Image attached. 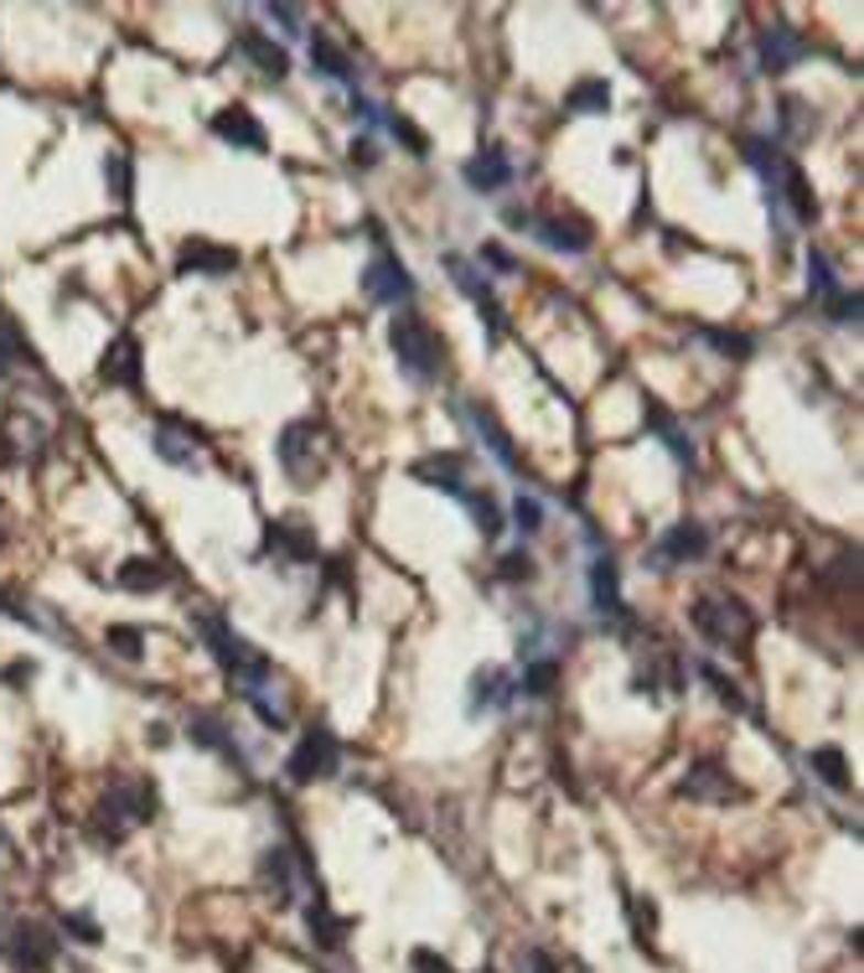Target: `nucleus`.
<instances>
[{"instance_id": "nucleus-22", "label": "nucleus", "mask_w": 864, "mask_h": 973, "mask_svg": "<svg viewBox=\"0 0 864 973\" xmlns=\"http://www.w3.org/2000/svg\"><path fill=\"white\" fill-rule=\"evenodd\" d=\"M683 798H741V787L730 782L714 761H699V767L683 777Z\"/></svg>"}, {"instance_id": "nucleus-47", "label": "nucleus", "mask_w": 864, "mask_h": 973, "mask_svg": "<svg viewBox=\"0 0 864 973\" xmlns=\"http://www.w3.org/2000/svg\"><path fill=\"white\" fill-rule=\"evenodd\" d=\"M353 161H357V166H374V161H378V151H374V136L353 140Z\"/></svg>"}, {"instance_id": "nucleus-30", "label": "nucleus", "mask_w": 864, "mask_h": 973, "mask_svg": "<svg viewBox=\"0 0 864 973\" xmlns=\"http://www.w3.org/2000/svg\"><path fill=\"white\" fill-rule=\"evenodd\" d=\"M259 875H264V886H270V896H280V901H290V850H264V860H259Z\"/></svg>"}, {"instance_id": "nucleus-18", "label": "nucleus", "mask_w": 864, "mask_h": 973, "mask_svg": "<svg viewBox=\"0 0 864 973\" xmlns=\"http://www.w3.org/2000/svg\"><path fill=\"white\" fill-rule=\"evenodd\" d=\"M238 52L255 63L264 78H285L290 73V52L285 47H274L270 36H259V32H238Z\"/></svg>"}, {"instance_id": "nucleus-19", "label": "nucleus", "mask_w": 864, "mask_h": 973, "mask_svg": "<svg viewBox=\"0 0 864 973\" xmlns=\"http://www.w3.org/2000/svg\"><path fill=\"white\" fill-rule=\"evenodd\" d=\"M155 441V456L171 466H192V451H197V430L176 425V420H161V430L151 435Z\"/></svg>"}, {"instance_id": "nucleus-35", "label": "nucleus", "mask_w": 864, "mask_h": 973, "mask_svg": "<svg viewBox=\"0 0 864 973\" xmlns=\"http://www.w3.org/2000/svg\"><path fill=\"white\" fill-rule=\"evenodd\" d=\"M140 627H109V633H104V642H109V652H119V658H125V663H140Z\"/></svg>"}, {"instance_id": "nucleus-5", "label": "nucleus", "mask_w": 864, "mask_h": 973, "mask_svg": "<svg viewBox=\"0 0 864 973\" xmlns=\"http://www.w3.org/2000/svg\"><path fill=\"white\" fill-rule=\"evenodd\" d=\"M316 435H322V430L311 425V420H295V425H285L280 445H274V456H280V466H285V477L295 482V487H311V482L322 477V462H316Z\"/></svg>"}, {"instance_id": "nucleus-28", "label": "nucleus", "mask_w": 864, "mask_h": 973, "mask_svg": "<svg viewBox=\"0 0 864 973\" xmlns=\"http://www.w3.org/2000/svg\"><path fill=\"white\" fill-rule=\"evenodd\" d=\"M808 767H813L833 792H849V761H844L839 746H818V752H808Z\"/></svg>"}, {"instance_id": "nucleus-38", "label": "nucleus", "mask_w": 864, "mask_h": 973, "mask_svg": "<svg viewBox=\"0 0 864 973\" xmlns=\"http://www.w3.org/2000/svg\"><path fill=\"white\" fill-rule=\"evenodd\" d=\"M104 176H109V192H115L119 203H130V161H125V155H109V161H104Z\"/></svg>"}, {"instance_id": "nucleus-4", "label": "nucleus", "mask_w": 864, "mask_h": 973, "mask_svg": "<svg viewBox=\"0 0 864 973\" xmlns=\"http://www.w3.org/2000/svg\"><path fill=\"white\" fill-rule=\"evenodd\" d=\"M337 767H342V740L332 725H305V735L295 740V752L285 756V777L295 787L322 782V777H332Z\"/></svg>"}, {"instance_id": "nucleus-16", "label": "nucleus", "mask_w": 864, "mask_h": 973, "mask_svg": "<svg viewBox=\"0 0 864 973\" xmlns=\"http://www.w3.org/2000/svg\"><path fill=\"white\" fill-rule=\"evenodd\" d=\"M591 606L606 616V621H622V570H616L611 554H601V560L591 564Z\"/></svg>"}, {"instance_id": "nucleus-51", "label": "nucleus", "mask_w": 864, "mask_h": 973, "mask_svg": "<svg viewBox=\"0 0 864 973\" xmlns=\"http://www.w3.org/2000/svg\"><path fill=\"white\" fill-rule=\"evenodd\" d=\"M482 973H497V969H482Z\"/></svg>"}, {"instance_id": "nucleus-41", "label": "nucleus", "mask_w": 864, "mask_h": 973, "mask_svg": "<svg viewBox=\"0 0 864 973\" xmlns=\"http://www.w3.org/2000/svg\"><path fill=\"white\" fill-rule=\"evenodd\" d=\"M384 125H389L393 136L404 140V151H414V155H424V151H430V140H424V136H420V130H414V125H409V120H399V115H389V120H384Z\"/></svg>"}, {"instance_id": "nucleus-37", "label": "nucleus", "mask_w": 864, "mask_h": 973, "mask_svg": "<svg viewBox=\"0 0 864 973\" xmlns=\"http://www.w3.org/2000/svg\"><path fill=\"white\" fill-rule=\"evenodd\" d=\"M699 673H704V679H710V689L714 694H720V704H730V710H746V694H741V689H735V683L725 679V673H720V668H699Z\"/></svg>"}, {"instance_id": "nucleus-10", "label": "nucleus", "mask_w": 864, "mask_h": 973, "mask_svg": "<svg viewBox=\"0 0 864 973\" xmlns=\"http://www.w3.org/2000/svg\"><path fill=\"white\" fill-rule=\"evenodd\" d=\"M176 270H182V274H207V280H223V274L238 270V255L228 249V244L192 239V244H182V255H176Z\"/></svg>"}, {"instance_id": "nucleus-44", "label": "nucleus", "mask_w": 864, "mask_h": 973, "mask_svg": "<svg viewBox=\"0 0 864 973\" xmlns=\"http://www.w3.org/2000/svg\"><path fill=\"white\" fill-rule=\"evenodd\" d=\"M63 932L78 938V942H99V927L88 922V917H63Z\"/></svg>"}, {"instance_id": "nucleus-17", "label": "nucleus", "mask_w": 864, "mask_h": 973, "mask_svg": "<svg viewBox=\"0 0 864 973\" xmlns=\"http://www.w3.org/2000/svg\"><path fill=\"white\" fill-rule=\"evenodd\" d=\"M99 378H104V383H125V389H136V383H140V342L136 337L109 342V353L99 358Z\"/></svg>"}, {"instance_id": "nucleus-31", "label": "nucleus", "mask_w": 864, "mask_h": 973, "mask_svg": "<svg viewBox=\"0 0 864 973\" xmlns=\"http://www.w3.org/2000/svg\"><path fill=\"white\" fill-rule=\"evenodd\" d=\"M808 291L818 295V301H823V306H833V301H839V274H833V264L823 255H808Z\"/></svg>"}, {"instance_id": "nucleus-36", "label": "nucleus", "mask_w": 864, "mask_h": 973, "mask_svg": "<svg viewBox=\"0 0 864 973\" xmlns=\"http://www.w3.org/2000/svg\"><path fill=\"white\" fill-rule=\"evenodd\" d=\"M305 922H311V938L322 942V948H337V942H342V922H337V917H326L322 901L305 911Z\"/></svg>"}, {"instance_id": "nucleus-12", "label": "nucleus", "mask_w": 864, "mask_h": 973, "mask_svg": "<svg viewBox=\"0 0 864 973\" xmlns=\"http://www.w3.org/2000/svg\"><path fill=\"white\" fill-rule=\"evenodd\" d=\"M409 477H420L424 487H441V493H451V497L472 493V487H466V456H456V451H441V456L414 462L409 466Z\"/></svg>"}, {"instance_id": "nucleus-32", "label": "nucleus", "mask_w": 864, "mask_h": 973, "mask_svg": "<svg viewBox=\"0 0 864 973\" xmlns=\"http://www.w3.org/2000/svg\"><path fill=\"white\" fill-rule=\"evenodd\" d=\"M554 679H560V663H554V658H533V663L523 668V683H518V689H523L528 700H543V694L554 689Z\"/></svg>"}, {"instance_id": "nucleus-25", "label": "nucleus", "mask_w": 864, "mask_h": 973, "mask_svg": "<svg viewBox=\"0 0 864 973\" xmlns=\"http://www.w3.org/2000/svg\"><path fill=\"white\" fill-rule=\"evenodd\" d=\"M564 109H570V115H606L611 109V84L606 78H580V84L564 94Z\"/></svg>"}, {"instance_id": "nucleus-1", "label": "nucleus", "mask_w": 864, "mask_h": 973, "mask_svg": "<svg viewBox=\"0 0 864 973\" xmlns=\"http://www.w3.org/2000/svg\"><path fill=\"white\" fill-rule=\"evenodd\" d=\"M389 347H393V363L409 383H435L445 368V342L435 337V326L424 322L420 311H393L389 322Z\"/></svg>"}, {"instance_id": "nucleus-42", "label": "nucleus", "mask_w": 864, "mask_h": 973, "mask_svg": "<svg viewBox=\"0 0 864 973\" xmlns=\"http://www.w3.org/2000/svg\"><path fill=\"white\" fill-rule=\"evenodd\" d=\"M409 969H414V973H451V963H445V958H435L430 948H414V953H409Z\"/></svg>"}, {"instance_id": "nucleus-14", "label": "nucleus", "mask_w": 864, "mask_h": 973, "mask_svg": "<svg viewBox=\"0 0 864 973\" xmlns=\"http://www.w3.org/2000/svg\"><path fill=\"white\" fill-rule=\"evenodd\" d=\"M461 176H466L472 192H503V187H512V161H508V151L487 145L482 155H472V161L461 166Z\"/></svg>"}, {"instance_id": "nucleus-50", "label": "nucleus", "mask_w": 864, "mask_h": 973, "mask_svg": "<svg viewBox=\"0 0 864 973\" xmlns=\"http://www.w3.org/2000/svg\"><path fill=\"white\" fill-rule=\"evenodd\" d=\"M32 673H36V663H11V668H6L11 689H21V679H32Z\"/></svg>"}, {"instance_id": "nucleus-11", "label": "nucleus", "mask_w": 864, "mask_h": 973, "mask_svg": "<svg viewBox=\"0 0 864 973\" xmlns=\"http://www.w3.org/2000/svg\"><path fill=\"white\" fill-rule=\"evenodd\" d=\"M213 136L228 140V145H238V151H270L264 125H259L244 104H228V109H218V115H213Z\"/></svg>"}, {"instance_id": "nucleus-7", "label": "nucleus", "mask_w": 864, "mask_h": 973, "mask_svg": "<svg viewBox=\"0 0 864 973\" xmlns=\"http://www.w3.org/2000/svg\"><path fill=\"white\" fill-rule=\"evenodd\" d=\"M264 549L285 564H316V533H311V523H305L301 512L274 518L270 529H264Z\"/></svg>"}, {"instance_id": "nucleus-21", "label": "nucleus", "mask_w": 864, "mask_h": 973, "mask_svg": "<svg viewBox=\"0 0 864 973\" xmlns=\"http://www.w3.org/2000/svg\"><path fill=\"white\" fill-rule=\"evenodd\" d=\"M187 735H192V746H203V752H223L228 761H244V752L234 746V735H228V725L218 715H192Z\"/></svg>"}, {"instance_id": "nucleus-2", "label": "nucleus", "mask_w": 864, "mask_h": 973, "mask_svg": "<svg viewBox=\"0 0 864 973\" xmlns=\"http://www.w3.org/2000/svg\"><path fill=\"white\" fill-rule=\"evenodd\" d=\"M203 637H207V652L218 658L223 673H228L249 700H259V689H264V679H270V658L249 648V642H244L228 621H218V616H203Z\"/></svg>"}, {"instance_id": "nucleus-9", "label": "nucleus", "mask_w": 864, "mask_h": 973, "mask_svg": "<svg viewBox=\"0 0 864 973\" xmlns=\"http://www.w3.org/2000/svg\"><path fill=\"white\" fill-rule=\"evenodd\" d=\"M710 554V529L704 523H673L652 544V570H673V564H694Z\"/></svg>"}, {"instance_id": "nucleus-29", "label": "nucleus", "mask_w": 864, "mask_h": 973, "mask_svg": "<svg viewBox=\"0 0 864 973\" xmlns=\"http://www.w3.org/2000/svg\"><path fill=\"white\" fill-rule=\"evenodd\" d=\"M119 585H125V591H155V585H166V564L125 560V564H119Z\"/></svg>"}, {"instance_id": "nucleus-26", "label": "nucleus", "mask_w": 864, "mask_h": 973, "mask_svg": "<svg viewBox=\"0 0 864 973\" xmlns=\"http://www.w3.org/2000/svg\"><path fill=\"white\" fill-rule=\"evenodd\" d=\"M647 420H652V430H658V441L668 445V451H673L678 462H683V466H694V445L683 441V430H678V420H673V414H668V410H662L658 399H647Z\"/></svg>"}, {"instance_id": "nucleus-24", "label": "nucleus", "mask_w": 864, "mask_h": 973, "mask_svg": "<svg viewBox=\"0 0 864 973\" xmlns=\"http://www.w3.org/2000/svg\"><path fill=\"white\" fill-rule=\"evenodd\" d=\"M17 963L21 969H47L52 963V932L36 922H21L17 927Z\"/></svg>"}, {"instance_id": "nucleus-39", "label": "nucleus", "mask_w": 864, "mask_h": 973, "mask_svg": "<svg viewBox=\"0 0 864 973\" xmlns=\"http://www.w3.org/2000/svg\"><path fill=\"white\" fill-rule=\"evenodd\" d=\"M512 523H518L523 533H539V529H543V508H539V497H518V502H512Z\"/></svg>"}, {"instance_id": "nucleus-8", "label": "nucleus", "mask_w": 864, "mask_h": 973, "mask_svg": "<svg viewBox=\"0 0 864 973\" xmlns=\"http://www.w3.org/2000/svg\"><path fill=\"white\" fill-rule=\"evenodd\" d=\"M445 270H451V280H456V291L466 295V301H476V311H482L487 332L497 337V332H503V306H497V295H492L487 274L476 270V264H472L466 255H445Z\"/></svg>"}, {"instance_id": "nucleus-43", "label": "nucleus", "mask_w": 864, "mask_h": 973, "mask_svg": "<svg viewBox=\"0 0 864 973\" xmlns=\"http://www.w3.org/2000/svg\"><path fill=\"white\" fill-rule=\"evenodd\" d=\"M518 969L523 973H560V963H554L549 953H539V948H528V953L518 958Z\"/></svg>"}, {"instance_id": "nucleus-49", "label": "nucleus", "mask_w": 864, "mask_h": 973, "mask_svg": "<svg viewBox=\"0 0 864 973\" xmlns=\"http://www.w3.org/2000/svg\"><path fill=\"white\" fill-rule=\"evenodd\" d=\"M652 922H658V911H652V906H642V901H637V938H642V942L652 938Z\"/></svg>"}, {"instance_id": "nucleus-40", "label": "nucleus", "mask_w": 864, "mask_h": 973, "mask_svg": "<svg viewBox=\"0 0 864 973\" xmlns=\"http://www.w3.org/2000/svg\"><path fill=\"white\" fill-rule=\"evenodd\" d=\"M476 259H482V264H492V274H518V259H512L503 244H482V249H476Z\"/></svg>"}, {"instance_id": "nucleus-46", "label": "nucleus", "mask_w": 864, "mask_h": 973, "mask_svg": "<svg viewBox=\"0 0 864 973\" xmlns=\"http://www.w3.org/2000/svg\"><path fill=\"white\" fill-rule=\"evenodd\" d=\"M270 17L285 26V32H301V11L295 6H270Z\"/></svg>"}, {"instance_id": "nucleus-27", "label": "nucleus", "mask_w": 864, "mask_h": 973, "mask_svg": "<svg viewBox=\"0 0 864 973\" xmlns=\"http://www.w3.org/2000/svg\"><path fill=\"white\" fill-rule=\"evenodd\" d=\"M311 57H316V73L337 78V84H353V63H347V52L332 36H311Z\"/></svg>"}, {"instance_id": "nucleus-34", "label": "nucleus", "mask_w": 864, "mask_h": 973, "mask_svg": "<svg viewBox=\"0 0 864 973\" xmlns=\"http://www.w3.org/2000/svg\"><path fill=\"white\" fill-rule=\"evenodd\" d=\"M461 502L472 508V523H476V529H482V539H497V533H503V512H497V502H492V497H476V493H466V497H461Z\"/></svg>"}, {"instance_id": "nucleus-3", "label": "nucleus", "mask_w": 864, "mask_h": 973, "mask_svg": "<svg viewBox=\"0 0 864 973\" xmlns=\"http://www.w3.org/2000/svg\"><path fill=\"white\" fill-rule=\"evenodd\" d=\"M689 621H694V633L714 648H730V642H750L756 633V616H750L746 601L735 596H699L689 606Z\"/></svg>"}, {"instance_id": "nucleus-23", "label": "nucleus", "mask_w": 864, "mask_h": 973, "mask_svg": "<svg viewBox=\"0 0 864 973\" xmlns=\"http://www.w3.org/2000/svg\"><path fill=\"white\" fill-rule=\"evenodd\" d=\"M508 683V673L503 668H476L472 673V694H466V710L472 715H482V710H492V704H508L512 689H503Z\"/></svg>"}, {"instance_id": "nucleus-6", "label": "nucleus", "mask_w": 864, "mask_h": 973, "mask_svg": "<svg viewBox=\"0 0 864 973\" xmlns=\"http://www.w3.org/2000/svg\"><path fill=\"white\" fill-rule=\"evenodd\" d=\"M363 295L378 301V306H404V301H414V274L404 270V259L374 255L368 270H363Z\"/></svg>"}, {"instance_id": "nucleus-20", "label": "nucleus", "mask_w": 864, "mask_h": 973, "mask_svg": "<svg viewBox=\"0 0 864 973\" xmlns=\"http://www.w3.org/2000/svg\"><path fill=\"white\" fill-rule=\"evenodd\" d=\"M461 420H466V425H472L476 435L487 441V451H492V456H497V462H503V466H512V462H518V456H512V445H508V430L497 425V420H492V414L482 410V404H461Z\"/></svg>"}, {"instance_id": "nucleus-48", "label": "nucleus", "mask_w": 864, "mask_h": 973, "mask_svg": "<svg viewBox=\"0 0 864 973\" xmlns=\"http://www.w3.org/2000/svg\"><path fill=\"white\" fill-rule=\"evenodd\" d=\"M11 363H17V337H11V332L0 326V374H6Z\"/></svg>"}, {"instance_id": "nucleus-33", "label": "nucleus", "mask_w": 864, "mask_h": 973, "mask_svg": "<svg viewBox=\"0 0 864 973\" xmlns=\"http://www.w3.org/2000/svg\"><path fill=\"white\" fill-rule=\"evenodd\" d=\"M699 337L710 342L714 353H720V358H750V347H756V342L750 337H741V332H720V326H699Z\"/></svg>"}, {"instance_id": "nucleus-45", "label": "nucleus", "mask_w": 864, "mask_h": 973, "mask_svg": "<svg viewBox=\"0 0 864 973\" xmlns=\"http://www.w3.org/2000/svg\"><path fill=\"white\" fill-rule=\"evenodd\" d=\"M503 581H533V564H528V554H508V560H503Z\"/></svg>"}, {"instance_id": "nucleus-15", "label": "nucleus", "mask_w": 864, "mask_h": 973, "mask_svg": "<svg viewBox=\"0 0 864 973\" xmlns=\"http://www.w3.org/2000/svg\"><path fill=\"white\" fill-rule=\"evenodd\" d=\"M808 42L792 32V26H766L762 32V73H787L802 63Z\"/></svg>"}, {"instance_id": "nucleus-13", "label": "nucleus", "mask_w": 864, "mask_h": 973, "mask_svg": "<svg viewBox=\"0 0 864 973\" xmlns=\"http://www.w3.org/2000/svg\"><path fill=\"white\" fill-rule=\"evenodd\" d=\"M528 234H533L543 249H554V255H585V249H591V228L580 218H533Z\"/></svg>"}]
</instances>
